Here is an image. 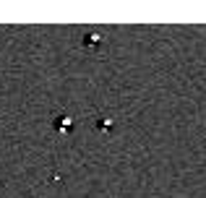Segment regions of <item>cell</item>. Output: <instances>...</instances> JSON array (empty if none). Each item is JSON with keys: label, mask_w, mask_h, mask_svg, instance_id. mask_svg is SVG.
I'll use <instances>...</instances> for the list:
<instances>
[{"label": "cell", "mask_w": 206, "mask_h": 198, "mask_svg": "<svg viewBox=\"0 0 206 198\" xmlns=\"http://www.w3.org/2000/svg\"><path fill=\"white\" fill-rule=\"evenodd\" d=\"M97 125H99V128L104 130V128H110V125H112V122H110V120H104V117H99V122H97Z\"/></svg>", "instance_id": "1"}]
</instances>
